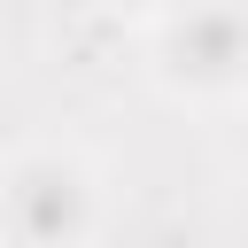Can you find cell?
Returning a JSON list of instances; mask_svg holds the SVG:
<instances>
[{
  "mask_svg": "<svg viewBox=\"0 0 248 248\" xmlns=\"http://www.w3.org/2000/svg\"><path fill=\"white\" fill-rule=\"evenodd\" d=\"M101 225V178L70 147H23L0 170V232L16 248H85Z\"/></svg>",
  "mask_w": 248,
  "mask_h": 248,
  "instance_id": "1",
  "label": "cell"
},
{
  "mask_svg": "<svg viewBox=\"0 0 248 248\" xmlns=\"http://www.w3.org/2000/svg\"><path fill=\"white\" fill-rule=\"evenodd\" d=\"M155 78L194 101L248 85V0H178L155 23Z\"/></svg>",
  "mask_w": 248,
  "mask_h": 248,
  "instance_id": "2",
  "label": "cell"
},
{
  "mask_svg": "<svg viewBox=\"0 0 248 248\" xmlns=\"http://www.w3.org/2000/svg\"><path fill=\"white\" fill-rule=\"evenodd\" d=\"M116 8H155V16H170L178 0H116Z\"/></svg>",
  "mask_w": 248,
  "mask_h": 248,
  "instance_id": "3",
  "label": "cell"
}]
</instances>
